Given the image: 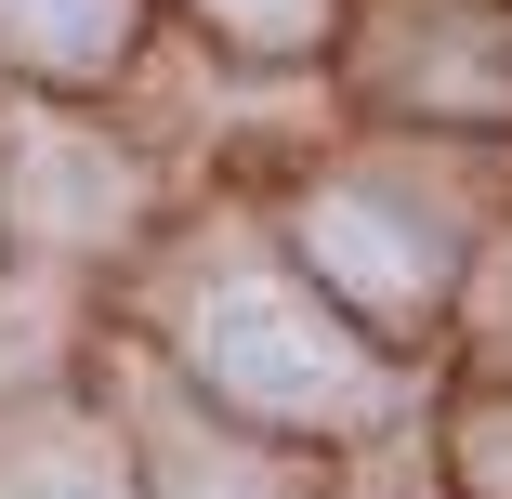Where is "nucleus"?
I'll use <instances>...</instances> for the list:
<instances>
[{"label": "nucleus", "mask_w": 512, "mask_h": 499, "mask_svg": "<svg viewBox=\"0 0 512 499\" xmlns=\"http://www.w3.org/2000/svg\"><path fill=\"white\" fill-rule=\"evenodd\" d=\"M197 368L224 394H250V408H276V421H355L381 394V368L302 303V289H276V276H237V289L197 303Z\"/></svg>", "instance_id": "obj_1"}, {"label": "nucleus", "mask_w": 512, "mask_h": 499, "mask_svg": "<svg viewBox=\"0 0 512 499\" xmlns=\"http://www.w3.org/2000/svg\"><path fill=\"white\" fill-rule=\"evenodd\" d=\"M302 250H316L355 303H381V316H407V303H434V276H447V250L407 224V211H381V197H355V184H329L316 211H302Z\"/></svg>", "instance_id": "obj_2"}, {"label": "nucleus", "mask_w": 512, "mask_h": 499, "mask_svg": "<svg viewBox=\"0 0 512 499\" xmlns=\"http://www.w3.org/2000/svg\"><path fill=\"white\" fill-rule=\"evenodd\" d=\"M14 197H27L40 237H92V224H119L132 184H119L106 145H79V132H27V184H14Z\"/></svg>", "instance_id": "obj_3"}, {"label": "nucleus", "mask_w": 512, "mask_h": 499, "mask_svg": "<svg viewBox=\"0 0 512 499\" xmlns=\"http://www.w3.org/2000/svg\"><path fill=\"white\" fill-rule=\"evenodd\" d=\"M0 40L27 66H106L119 53V0H0Z\"/></svg>", "instance_id": "obj_4"}, {"label": "nucleus", "mask_w": 512, "mask_h": 499, "mask_svg": "<svg viewBox=\"0 0 512 499\" xmlns=\"http://www.w3.org/2000/svg\"><path fill=\"white\" fill-rule=\"evenodd\" d=\"M0 499H119V460L106 447H40V460L0 473Z\"/></svg>", "instance_id": "obj_5"}, {"label": "nucleus", "mask_w": 512, "mask_h": 499, "mask_svg": "<svg viewBox=\"0 0 512 499\" xmlns=\"http://www.w3.org/2000/svg\"><path fill=\"white\" fill-rule=\"evenodd\" d=\"M211 14H224L237 40H302V27H316V0H211Z\"/></svg>", "instance_id": "obj_6"}, {"label": "nucleus", "mask_w": 512, "mask_h": 499, "mask_svg": "<svg viewBox=\"0 0 512 499\" xmlns=\"http://www.w3.org/2000/svg\"><path fill=\"white\" fill-rule=\"evenodd\" d=\"M171 499H276V486H263L250 460H224V447H211V460H184V486H171Z\"/></svg>", "instance_id": "obj_7"}, {"label": "nucleus", "mask_w": 512, "mask_h": 499, "mask_svg": "<svg viewBox=\"0 0 512 499\" xmlns=\"http://www.w3.org/2000/svg\"><path fill=\"white\" fill-rule=\"evenodd\" d=\"M486 486H499V499H512V434H486Z\"/></svg>", "instance_id": "obj_8"}]
</instances>
